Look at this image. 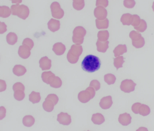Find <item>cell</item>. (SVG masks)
I'll list each match as a JSON object with an SVG mask.
<instances>
[{"label":"cell","mask_w":154,"mask_h":131,"mask_svg":"<svg viewBox=\"0 0 154 131\" xmlns=\"http://www.w3.org/2000/svg\"><path fill=\"white\" fill-rule=\"evenodd\" d=\"M81 66L85 71L92 73L97 71L100 68V60L97 56L89 55L85 57L82 61Z\"/></svg>","instance_id":"6da1fadb"},{"label":"cell","mask_w":154,"mask_h":131,"mask_svg":"<svg viewBox=\"0 0 154 131\" xmlns=\"http://www.w3.org/2000/svg\"><path fill=\"white\" fill-rule=\"evenodd\" d=\"M42 79L43 82L47 84H49L51 87L55 88H60L62 85L61 79L56 77L52 72H45L42 74Z\"/></svg>","instance_id":"7a4b0ae2"},{"label":"cell","mask_w":154,"mask_h":131,"mask_svg":"<svg viewBox=\"0 0 154 131\" xmlns=\"http://www.w3.org/2000/svg\"><path fill=\"white\" fill-rule=\"evenodd\" d=\"M82 52V46L80 45L75 44L72 46L67 54V59L68 61L71 64L76 63Z\"/></svg>","instance_id":"3957f363"},{"label":"cell","mask_w":154,"mask_h":131,"mask_svg":"<svg viewBox=\"0 0 154 131\" xmlns=\"http://www.w3.org/2000/svg\"><path fill=\"white\" fill-rule=\"evenodd\" d=\"M11 10L12 14L14 16H17L22 19H26L29 14V10L27 6L19 4L11 6Z\"/></svg>","instance_id":"277c9868"},{"label":"cell","mask_w":154,"mask_h":131,"mask_svg":"<svg viewBox=\"0 0 154 131\" xmlns=\"http://www.w3.org/2000/svg\"><path fill=\"white\" fill-rule=\"evenodd\" d=\"M86 34V30L82 26L76 27L73 32V42L76 44H82L83 43Z\"/></svg>","instance_id":"5b68a950"},{"label":"cell","mask_w":154,"mask_h":131,"mask_svg":"<svg viewBox=\"0 0 154 131\" xmlns=\"http://www.w3.org/2000/svg\"><path fill=\"white\" fill-rule=\"evenodd\" d=\"M95 91L94 88L88 87L85 91H81L78 94V98L80 102L86 103L94 97Z\"/></svg>","instance_id":"8992f818"},{"label":"cell","mask_w":154,"mask_h":131,"mask_svg":"<svg viewBox=\"0 0 154 131\" xmlns=\"http://www.w3.org/2000/svg\"><path fill=\"white\" fill-rule=\"evenodd\" d=\"M52 16L57 19H61L64 15V10L61 8L60 4L55 1L51 4L50 6Z\"/></svg>","instance_id":"52a82bcc"},{"label":"cell","mask_w":154,"mask_h":131,"mask_svg":"<svg viewBox=\"0 0 154 131\" xmlns=\"http://www.w3.org/2000/svg\"><path fill=\"white\" fill-rule=\"evenodd\" d=\"M136 84L132 80L126 79L121 83L120 89L125 93H130L135 90Z\"/></svg>","instance_id":"ba28073f"},{"label":"cell","mask_w":154,"mask_h":131,"mask_svg":"<svg viewBox=\"0 0 154 131\" xmlns=\"http://www.w3.org/2000/svg\"><path fill=\"white\" fill-rule=\"evenodd\" d=\"M57 121L61 124L69 125L72 123V118L67 113L61 112L57 115Z\"/></svg>","instance_id":"9c48e42d"},{"label":"cell","mask_w":154,"mask_h":131,"mask_svg":"<svg viewBox=\"0 0 154 131\" xmlns=\"http://www.w3.org/2000/svg\"><path fill=\"white\" fill-rule=\"evenodd\" d=\"M94 13L95 17L99 20L105 19L108 15L107 10L104 7L101 6H99L95 8Z\"/></svg>","instance_id":"30bf717a"},{"label":"cell","mask_w":154,"mask_h":131,"mask_svg":"<svg viewBox=\"0 0 154 131\" xmlns=\"http://www.w3.org/2000/svg\"><path fill=\"white\" fill-rule=\"evenodd\" d=\"M31 50V48L29 46L26 45H23L19 47L18 51L19 55L23 59H27L30 56Z\"/></svg>","instance_id":"8fae6325"},{"label":"cell","mask_w":154,"mask_h":131,"mask_svg":"<svg viewBox=\"0 0 154 131\" xmlns=\"http://www.w3.org/2000/svg\"><path fill=\"white\" fill-rule=\"evenodd\" d=\"M112 105V98L110 96L103 98L101 99L100 102V106L103 109H109L111 107Z\"/></svg>","instance_id":"7c38bea8"},{"label":"cell","mask_w":154,"mask_h":131,"mask_svg":"<svg viewBox=\"0 0 154 131\" xmlns=\"http://www.w3.org/2000/svg\"><path fill=\"white\" fill-rule=\"evenodd\" d=\"M120 124L123 126H128L131 123V117L130 114L127 113L120 115L119 118Z\"/></svg>","instance_id":"4fadbf2b"},{"label":"cell","mask_w":154,"mask_h":131,"mask_svg":"<svg viewBox=\"0 0 154 131\" xmlns=\"http://www.w3.org/2000/svg\"><path fill=\"white\" fill-rule=\"evenodd\" d=\"M48 28L53 32L58 31L60 28V23L59 20L51 19L48 23Z\"/></svg>","instance_id":"5bb4252c"},{"label":"cell","mask_w":154,"mask_h":131,"mask_svg":"<svg viewBox=\"0 0 154 131\" xmlns=\"http://www.w3.org/2000/svg\"><path fill=\"white\" fill-rule=\"evenodd\" d=\"M51 62L47 56L42 57L39 61V66L43 70H49L51 67Z\"/></svg>","instance_id":"9a60e30c"},{"label":"cell","mask_w":154,"mask_h":131,"mask_svg":"<svg viewBox=\"0 0 154 131\" xmlns=\"http://www.w3.org/2000/svg\"><path fill=\"white\" fill-rule=\"evenodd\" d=\"M53 50L57 55H62L65 52L66 46L62 43H56L53 46Z\"/></svg>","instance_id":"2e32d148"},{"label":"cell","mask_w":154,"mask_h":131,"mask_svg":"<svg viewBox=\"0 0 154 131\" xmlns=\"http://www.w3.org/2000/svg\"><path fill=\"white\" fill-rule=\"evenodd\" d=\"M133 21V15L129 13L123 14L121 18V21L124 25H130Z\"/></svg>","instance_id":"e0dca14e"},{"label":"cell","mask_w":154,"mask_h":131,"mask_svg":"<svg viewBox=\"0 0 154 131\" xmlns=\"http://www.w3.org/2000/svg\"><path fill=\"white\" fill-rule=\"evenodd\" d=\"M91 120L95 124L100 125L104 123L105 118L101 114L96 113L92 115Z\"/></svg>","instance_id":"ac0fdd59"},{"label":"cell","mask_w":154,"mask_h":131,"mask_svg":"<svg viewBox=\"0 0 154 131\" xmlns=\"http://www.w3.org/2000/svg\"><path fill=\"white\" fill-rule=\"evenodd\" d=\"M55 106L54 103L49 99L46 98L43 104V107L47 112H51L54 110V106Z\"/></svg>","instance_id":"d6986e66"},{"label":"cell","mask_w":154,"mask_h":131,"mask_svg":"<svg viewBox=\"0 0 154 131\" xmlns=\"http://www.w3.org/2000/svg\"><path fill=\"white\" fill-rule=\"evenodd\" d=\"M127 52V48L126 45H119L113 50V53L115 57H118L120 55H122L124 53Z\"/></svg>","instance_id":"ffe728a7"},{"label":"cell","mask_w":154,"mask_h":131,"mask_svg":"<svg viewBox=\"0 0 154 131\" xmlns=\"http://www.w3.org/2000/svg\"><path fill=\"white\" fill-rule=\"evenodd\" d=\"M109 42L108 41L103 42H101L99 40H97L96 43L97 51L101 52H105L109 48Z\"/></svg>","instance_id":"44dd1931"},{"label":"cell","mask_w":154,"mask_h":131,"mask_svg":"<svg viewBox=\"0 0 154 131\" xmlns=\"http://www.w3.org/2000/svg\"><path fill=\"white\" fill-rule=\"evenodd\" d=\"M26 69L24 66L21 65H16L13 69V73L17 76L24 75L26 72Z\"/></svg>","instance_id":"7402d4cb"},{"label":"cell","mask_w":154,"mask_h":131,"mask_svg":"<svg viewBox=\"0 0 154 131\" xmlns=\"http://www.w3.org/2000/svg\"><path fill=\"white\" fill-rule=\"evenodd\" d=\"M12 13L11 10L7 6L0 7V16L4 18L8 17Z\"/></svg>","instance_id":"603a6c76"},{"label":"cell","mask_w":154,"mask_h":131,"mask_svg":"<svg viewBox=\"0 0 154 131\" xmlns=\"http://www.w3.org/2000/svg\"><path fill=\"white\" fill-rule=\"evenodd\" d=\"M96 27L98 29H106L109 27V21L108 19H105L103 20H99L97 19L95 20Z\"/></svg>","instance_id":"cb8c5ba5"},{"label":"cell","mask_w":154,"mask_h":131,"mask_svg":"<svg viewBox=\"0 0 154 131\" xmlns=\"http://www.w3.org/2000/svg\"><path fill=\"white\" fill-rule=\"evenodd\" d=\"M18 37L17 35L14 33H9L7 36V41L11 45H14L17 42Z\"/></svg>","instance_id":"d4e9b609"},{"label":"cell","mask_w":154,"mask_h":131,"mask_svg":"<svg viewBox=\"0 0 154 131\" xmlns=\"http://www.w3.org/2000/svg\"><path fill=\"white\" fill-rule=\"evenodd\" d=\"M35 123V119L32 116L26 115L23 119V124L27 127H31Z\"/></svg>","instance_id":"484cf974"},{"label":"cell","mask_w":154,"mask_h":131,"mask_svg":"<svg viewBox=\"0 0 154 131\" xmlns=\"http://www.w3.org/2000/svg\"><path fill=\"white\" fill-rule=\"evenodd\" d=\"M29 100L33 104L38 103L41 100L40 93L32 91L29 95Z\"/></svg>","instance_id":"4316f807"},{"label":"cell","mask_w":154,"mask_h":131,"mask_svg":"<svg viewBox=\"0 0 154 131\" xmlns=\"http://www.w3.org/2000/svg\"><path fill=\"white\" fill-rule=\"evenodd\" d=\"M73 7L77 10H81L85 7V0H73Z\"/></svg>","instance_id":"83f0119b"},{"label":"cell","mask_w":154,"mask_h":131,"mask_svg":"<svg viewBox=\"0 0 154 131\" xmlns=\"http://www.w3.org/2000/svg\"><path fill=\"white\" fill-rule=\"evenodd\" d=\"M139 114L143 116H146L149 115L150 109L149 107L147 105L142 104L139 108Z\"/></svg>","instance_id":"f1b7e54d"},{"label":"cell","mask_w":154,"mask_h":131,"mask_svg":"<svg viewBox=\"0 0 154 131\" xmlns=\"http://www.w3.org/2000/svg\"><path fill=\"white\" fill-rule=\"evenodd\" d=\"M109 34L107 30L99 31L98 34V40L101 42H106L108 40Z\"/></svg>","instance_id":"f546056e"},{"label":"cell","mask_w":154,"mask_h":131,"mask_svg":"<svg viewBox=\"0 0 154 131\" xmlns=\"http://www.w3.org/2000/svg\"><path fill=\"white\" fill-rule=\"evenodd\" d=\"M104 81L108 84V85H111L114 84L116 81V78L114 75L112 74H107L104 76Z\"/></svg>","instance_id":"4dcf8cb0"},{"label":"cell","mask_w":154,"mask_h":131,"mask_svg":"<svg viewBox=\"0 0 154 131\" xmlns=\"http://www.w3.org/2000/svg\"><path fill=\"white\" fill-rule=\"evenodd\" d=\"M124 63V58L123 56H119L114 59V65L117 70L122 67V64Z\"/></svg>","instance_id":"1f68e13d"},{"label":"cell","mask_w":154,"mask_h":131,"mask_svg":"<svg viewBox=\"0 0 154 131\" xmlns=\"http://www.w3.org/2000/svg\"><path fill=\"white\" fill-rule=\"evenodd\" d=\"M14 97L17 100L21 101L24 99L25 97L24 91L21 90H17L14 91Z\"/></svg>","instance_id":"d6a6232c"},{"label":"cell","mask_w":154,"mask_h":131,"mask_svg":"<svg viewBox=\"0 0 154 131\" xmlns=\"http://www.w3.org/2000/svg\"><path fill=\"white\" fill-rule=\"evenodd\" d=\"M129 37L132 40V42L139 41L142 37L141 34L135 31H132L130 32Z\"/></svg>","instance_id":"836d02e7"},{"label":"cell","mask_w":154,"mask_h":131,"mask_svg":"<svg viewBox=\"0 0 154 131\" xmlns=\"http://www.w3.org/2000/svg\"><path fill=\"white\" fill-rule=\"evenodd\" d=\"M134 28L136 30L141 32V33L144 32V31H146L147 28V24L146 21L144 20V19H141V22H140L139 25Z\"/></svg>","instance_id":"e575fe53"},{"label":"cell","mask_w":154,"mask_h":131,"mask_svg":"<svg viewBox=\"0 0 154 131\" xmlns=\"http://www.w3.org/2000/svg\"><path fill=\"white\" fill-rule=\"evenodd\" d=\"M123 5L127 8H132L135 7L136 2L134 0H124Z\"/></svg>","instance_id":"d590c367"},{"label":"cell","mask_w":154,"mask_h":131,"mask_svg":"<svg viewBox=\"0 0 154 131\" xmlns=\"http://www.w3.org/2000/svg\"><path fill=\"white\" fill-rule=\"evenodd\" d=\"M145 40L143 37L138 41L132 42V45L136 48H140L143 47L145 45Z\"/></svg>","instance_id":"8d00e7d4"},{"label":"cell","mask_w":154,"mask_h":131,"mask_svg":"<svg viewBox=\"0 0 154 131\" xmlns=\"http://www.w3.org/2000/svg\"><path fill=\"white\" fill-rule=\"evenodd\" d=\"M133 21L132 22V25L134 28L137 27L140 24V22H141V19H140V18L139 16L138 15H133Z\"/></svg>","instance_id":"74e56055"},{"label":"cell","mask_w":154,"mask_h":131,"mask_svg":"<svg viewBox=\"0 0 154 131\" xmlns=\"http://www.w3.org/2000/svg\"><path fill=\"white\" fill-rule=\"evenodd\" d=\"M108 5H109L108 0H96V7L101 6L105 8L107 7Z\"/></svg>","instance_id":"f35d334b"},{"label":"cell","mask_w":154,"mask_h":131,"mask_svg":"<svg viewBox=\"0 0 154 131\" xmlns=\"http://www.w3.org/2000/svg\"><path fill=\"white\" fill-rule=\"evenodd\" d=\"M90 87L94 88L96 91L99 90L100 88V84L98 81L94 80L91 82L90 85Z\"/></svg>","instance_id":"ab89813d"},{"label":"cell","mask_w":154,"mask_h":131,"mask_svg":"<svg viewBox=\"0 0 154 131\" xmlns=\"http://www.w3.org/2000/svg\"><path fill=\"white\" fill-rule=\"evenodd\" d=\"M23 45H26L28 46H29L31 49L33 48V46L34 45V43L33 41L31 40L30 38H27L26 39H24L23 41V43H22Z\"/></svg>","instance_id":"60d3db41"},{"label":"cell","mask_w":154,"mask_h":131,"mask_svg":"<svg viewBox=\"0 0 154 131\" xmlns=\"http://www.w3.org/2000/svg\"><path fill=\"white\" fill-rule=\"evenodd\" d=\"M13 89L14 91L17 90H21L24 91L25 90V86L20 82H17L13 85Z\"/></svg>","instance_id":"b9f144b4"},{"label":"cell","mask_w":154,"mask_h":131,"mask_svg":"<svg viewBox=\"0 0 154 131\" xmlns=\"http://www.w3.org/2000/svg\"><path fill=\"white\" fill-rule=\"evenodd\" d=\"M46 98L52 100L53 102L54 103L55 105H56L58 102V100H59V99H58V97L55 94H49L47 97Z\"/></svg>","instance_id":"7bdbcfd3"},{"label":"cell","mask_w":154,"mask_h":131,"mask_svg":"<svg viewBox=\"0 0 154 131\" xmlns=\"http://www.w3.org/2000/svg\"><path fill=\"white\" fill-rule=\"evenodd\" d=\"M142 104L140 103H136L133 104L131 107V110L133 111V113L136 114H139V108Z\"/></svg>","instance_id":"ee69618b"},{"label":"cell","mask_w":154,"mask_h":131,"mask_svg":"<svg viewBox=\"0 0 154 131\" xmlns=\"http://www.w3.org/2000/svg\"><path fill=\"white\" fill-rule=\"evenodd\" d=\"M7 25L6 24L3 22H1V27H0V33L3 34L7 31Z\"/></svg>","instance_id":"f6af8a7d"},{"label":"cell","mask_w":154,"mask_h":131,"mask_svg":"<svg viewBox=\"0 0 154 131\" xmlns=\"http://www.w3.org/2000/svg\"><path fill=\"white\" fill-rule=\"evenodd\" d=\"M6 109L5 108L2 106L1 107V120H2L6 116Z\"/></svg>","instance_id":"bcb514c9"},{"label":"cell","mask_w":154,"mask_h":131,"mask_svg":"<svg viewBox=\"0 0 154 131\" xmlns=\"http://www.w3.org/2000/svg\"><path fill=\"white\" fill-rule=\"evenodd\" d=\"M11 1H12V3L13 4L17 3V4H19L20 3H21L22 1V0H11Z\"/></svg>","instance_id":"7dc6e473"},{"label":"cell","mask_w":154,"mask_h":131,"mask_svg":"<svg viewBox=\"0 0 154 131\" xmlns=\"http://www.w3.org/2000/svg\"><path fill=\"white\" fill-rule=\"evenodd\" d=\"M136 131H148L147 128L145 127H140Z\"/></svg>","instance_id":"c3c4849f"},{"label":"cell","mask_w":154,"mask_h":131,"mask_svg":"<svg viewBox=\"0 0 154 131\" xmlns=\"http://www.w3.org/2000/svg\"><path fill=\"white\" fill-rule=\"evenodd\" d=\"M152 9H153V11H154V2H153V5H152Z\"/></svg>","instance_id":"681fc988"},{"label":"cell","mask_w":154,"mask_h":131,"mask_svg":"<svg viewBox=\"0 0 154 131\" xmlns=\"http://www.w3.org/2000/svg\"></svg>","instance_id":"f907efd6"}]
</instances>
